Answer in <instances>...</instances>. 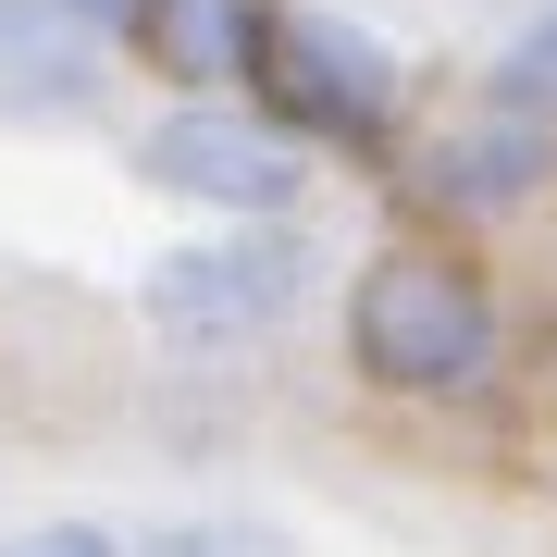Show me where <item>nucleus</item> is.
<instances>
[{"instance_id":"obj_1","label":"nucleus","mask_w":557,"mask_h":557,"mask_svg":"<svg viewBox=\"0 0 557 557\" xmlns=\"http://www.w3.org/2000/svg\"><path fill=\"white\" fill-rule=\"evenodd\" d=\"M347 359L372 384H397V397H471V384L496 372V298H483L458 260L397 248V260H372L359 298H347Z\"/></svg>"},{"instance_id":"obj_2","label":"nucleus","mask_w":557,"mask_h":557,"mask_svg":"<svg viewBox=\"0 0 557 557\" xmlns=\"http://www.w3.org/2000/svg\"><path fill=\"white\" fill-rule=\"evenodd\" d=\"M248 87L273 100V137H335V149H372L397 124V50L347 13H273L248 50Z\"/></svg>"},{"instance_id":"obj_3","label":"nucleus","mask_w":557,"mask_h":557,"mask_svg":"<svg viewBox=\"0 0 557 557\" xmlns=\"http://www.w3.org/2000/svg\"><path fill=\"white\" fill-rule=\"evenodd\" d=\"M298 298H310V236L298 223H236V236L174 248L149 273V322L174 347H248V335H273Z\"/></svg>"},{"instance_id":"obj_4","label":"nucleus","mask_w":557,"mask_h":557,"mask_svg":"<svg viewBox=\"0 0 557 557\" xmlns=\"http://www.w3.org/2000/svg\"><path fill=\"white\" fill-rule=\"evenodd\" d=\"M137 174L174 186V199L236 211V223H285L298 186H310V174H298V137H273L260 112H174V124H149Z\"/></svg>"},{"instance_id":"obj_5","label":"nucleus","mask_w":557,"mask_h":557,"mask_svg":"<svg viewBox=\"0 0 557 557\" xmlns=\"http://www.w3.org/2000/svg\"><path fill=\"white\" fill-rule=\"evenodd\" d=\"M0 112H25V124L100 112V38L62 0H0Z\"/></svg>"},{"instance_id":"obj_6","label":"nucleus","mask_w":557,"mask_h":557,"mask_svg":"<svg viewBox=\"0 0 557 557\" xmlns=\"http://www.w3.org/2000/svg\"><path fill=\"white\" fill-rule=\"evenodd\" d=\"M124 25H137V50L174 87H236L248 50H260V25H273V0H137Z\"/></svg>"},{"instance_id":"obj_7","label":"nucleus","mask_w":557,"mask_h":557,"mask_svg":"<svg viewBox=\"0 0 557 557\" xmlns=\"http://www.w3.org/2000/svg\"><path fill=\"white\" fill-rule=\"evenodd\" d=\"M545 161H557V137H533V124H458V137L434 149V199L446 211H508V199H533L545 186Z\"/></svg>"},{"instance_id":"obj_8","label":"nucleus","mask_w":557,"mask_h":557,"mask_svg":"<svg viewBox=\"0 0 557 557\" xmlns=\"http://www.w3.org/2000/svg\"><path fill=\"white\" fill-rule=\"evenodd\" d=\"M483 112H496V124H533V137H557V0L496 50V100H483Z\"/></svg>"},{"instance_id":"obj_9","label":"nucleus","mask_w":557,"mask_h":557,"mask_svg":"<svg viewBox=\"0 0 557 557\" xmlns=\"http://www.w3.org/2000/svg\"><path fill=\"white\" fill-rule=\"evenodd\" d=\"M149 557H285V533H260V520H174V533H149Z\"/></svg>"},{"instance_id":"obj_10","label":"nucleus","mask_w":557,"mask_h":557,"mask_svg":"<svg viewBox=\"0 0 557 557\" xmlns=\"http://www.w3.org/2000/svg\"><path fill=\"white\" fill-rule=\"evenodd\" d=\"M0 557H124V533H100V520H38V533H13Z\"/></svg>"},{"instance_id":"obj_11","label":"nucleus","mask_w":557,"mask_h":557,"mask_svg":"<svg viewBox=\"0 0 557 557\" xmlns=\"http://www.w3.org/2000/svg\"><path fill=\"white\" fill-rule=\"evenodd\" d=\"M62 13H75L87 38H100V25H124V13H137V0H62Z\"/></svg>"}]
</instances>
